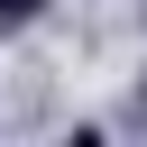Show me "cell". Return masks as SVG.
Listing matches in <instances>:
<instances>
[{"label":"cell","mask_w":147,"mask_h":147,"mask_svg":"<svg viewBox=\"0 0 147 147\" xmlns=\"http://www.w3.org/2000/svg\"><path fill=\"white\" fill-rule=\"evenodd\" d=\"M64 147H110V129H101V119H83V129H64Z\"/></svg>","instance_id":"obj_2"},{"label":"cell","mask_w":147,"mask_h":147,"mask_svg":"<svg viewBox=\"0 0 147 147\" xmlns=\"http://www.w3.org/2000/svg\"><path fill=\"white\" fill-rule=\"evenodd\" d=\"M46 18V0H0V37H18V28H37Z\"/></svg>","instance_id":"obj_1"}]
</instances>
